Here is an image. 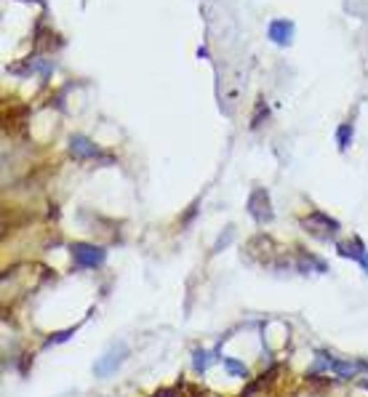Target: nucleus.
I'll return each instance as SVG.
<instances>
[{"label":"nucleus","mask_w":368,"mask_h":397,"mask_svg":"<svg viewBox=\"0 0 368 397\" xmlns=\"http://www.w3.org/2000/svg\"><path fill=\"white\" fill-rule=\"evenodd\" d=\"M70 254H72V261L83 270H96L102 267L105 259H107V251L99 248V245H89V243H72L70 245Z\"/></svg>","instance_id":"f257e3e1"},{"label":"nucleus","mask_w":368,"mask_h":397,"mask_svg":"<svg viewBox=\"0 0 368 397\" xmlns=\"http://www.w3.org/2000/svg\"><path fill=\"white\" fill-rule=\"evenodd\" d=\"M128 357V347L123 344V341H118L115 347H109L96 363H93V376H99V379H107L109 373H115L118 368L123 366V360Z\"/></svg>","instance_id":"f03ea898"},{"label":"nucleus","mask_w":368,"mask_h":397,"mask_svg":"<svg viewBox=\"0 0 368 397\" xmlns=\"http://www.w3.org/2000/svg\"><path fill=\"white\" fill-rule=\"evenodd\" d=\"M267 38H270L275 46H291L293 22L291 19H275V22H270V27H267Z\"/></svg>","instance_id":"7ed1b4c3"},{"label":"nucleus","mask_w":368,"mask_h":397,"mask_svg":"<svg viewBox=\"0 0 368 397\" xmlns=\"http://www.w3.org/2000/svg\"><path fill=\"white\" fill-rule=\"evenodd\" d=\"M248 211L256 221H270L273 219V208H270V195L267 189H254V195L248 200Z\"/></svg>","instance_id":"20e7f679"},{"label":"nucleus","mask_w":368,"mask_h":397,"mask_svg":"<svg viewBox=\"0 0 368 397\" xmlns=\"http://www.w3.org/2000/svg\"><path fill=\"white\" fill-rule=\"evenodd\" d=\"M70 153H72V157H77V160H86V157H96V155H99V147L93 144L91 139L75 134V137H70Z\"/></svg>","instance_id":"39448f33"},{"label":"nucleus","mask_w":368,"mask_h":397,"mask_svg":"<svg viewBox=\"0 0 368 397\" xmlns=\"http://www.w3.org/2000/svg\"><path fill=\"white\" fill-rule=\"evenodd\" d=\"M219 355H211V352L206 350H192V368L198 371V373H203L206 368L211 366V360H216Z\"/></svg>","instance_id":"423d86ee"},{"label":"nucleus","mask_w":368,"mask_h":397,"mask_svg":"<svg viewBox=\"0 0 368 397\" xmlns=\"http://www.w3.org/2000/svg\"><path fill=\"white\" fill-rule=\"evenodd\" d=\"M350 139H353V123H342L337 131V141H339V150H342V153L350 147Z\"/></svg>","instance_id":"0eeeda50"},{"label":"nucleus","mask_w":368,"mask_h":397,"mask_svg":"<svg viewBox=\"0 0 368 397\" xmlns=\"http://www.w3.org/2000/svg\"><path fill=\"white\" fill-rule=\"evenodd\" d=\"M222 363H224V368L230 371V376H238V379L248 376V368H245L240 360H235V357H222Z\"/></svg>","instance_id":"6e6552de"},{"label":"nucleus","mask_w":368,"mask_h":397,"mask_svg":"<svg viewBox=\"0 0 368 397\" xmlns=\"http://www.w3.org/2000/svg\"><path fill=\"white\" fill-rule=\"evenodd\" d=\"M72 334H75V328H67V331H59V334H56V336H51L46 341V347H51V344H61V341H67V338L72 336Z\"/></svg>","instance_id":"1a4fd4ad"},{"label":"nucleus","mask_w":368,"mask_h":397,"mask_svg":"<svg viewBox=\"0 0 368 397\" xmlns=\"http://www.w3.org/2000/svg\"><path fill=\"white\" fill-rule=\"evenodd\" d=\"M232 235H235V229L227 227V232H224V238H219V240H216V248H214V251H222V248H224V245H227V243H230V240H232Z\"/></svg>","instance_id":"9d476101"},{"label":"nucleus","mask_w":368,"mask_h":397,"mask_svg":"<svg viewBox=\"0 0 368 397\" xmlns=\"http://www.w3.org/2000/svg\"><path fill=\"white\" fill-rule=\"evenodd\" d=\"M358 264H360V267H363V270H366V275H368V251H363V256H360V259H358Z\"/></svg>","instance_id":"9b49d317"}]
</instances>
